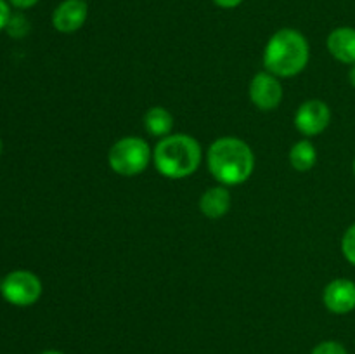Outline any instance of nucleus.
<instances>
[{
  "mask_svg": "<svg viewBox=\"0 0 355 354\" xmlns=\"http://www.w3.org/2000/svg\"><path fill=\"white\" fill-rule=\"evenodd\" d=\"M207 165L222 186H239L252 177L255 155L250 144L234 135L215 139L207 153Z\"/></svg>",
  "mask_w": 355,
  "mask_h": 354,
  "instance_id": "obj_1",
  "label": "nucleus"
},
{
  "mask_svg": "<svg viewBox=\"0 0 355 354\" xmlns=\"http://www.w3.org/2000/svg\"><path fill=\"white\" fill-rule=\"evenodd\" d=\"M311 59V45L307 37L295 28H281L270 35L263 47L262 61L266 71L277 78H291L307 68Z\"/></svg>",
  "mask_w": 355,
  "mask_h": 354,
  "instance_id": "obj_2",
  "label": "nucleus"
},
{
  "mask_svg": "<svg viewBox=\"0 0 355 354\" xmlns=\"http://www.w3.org/2000/svg\"><path fill=\"white\" fill-rule=\"evenodd\" d=\"M203 162L201 144L189 134H170L159 139L153 148V165L163 177L186 179L200 169Z\"/></svg>",
  "mask_w": 355,
  "mask_h": 354,
  "instance_id": "obj_3",
  "label": "nucleus"
},
{
  "mask_svg": "<svg viewBox=\"0 0 355 354\" xmlns=\"http://www.w3.org/2000/svg\"><path fill=\"white\" fill-rule=\"evenodd\" d=\"M153 162V149L148 141L135 135L121 137L111 146L107 163L114 174L121 177H134L144 172Z\"/></svg>",
  "mask_w": 355,
  "mask_h": 354,
  "instance_id": "obj_4",
  "label": "nucleus"
},
{
  "mask_svg": "<svg viewBox=\"0 0 355 354\" xmlns=\"http://www.w3.org/2000/svg\"><path fill=\"white\" fill-rule=\"evenodd\" d=\"M42 281L33 271L28 269H16L10 271L2 280V288L0 294L9 302L10 305L16 307H30L37 304L38 298L42 297Z\"/></svg>",
  "mask_w": 355,
  "mask_h": 354,
  "instance_id": "obj_5",
  "label": "nucleus"
},
{
  "mask_svg": "<svg viewBox=\"0 0 355 354\" xmlns=\"http://www.w3.org/2000/svg\"><path fill=\"white\" fill-rule=\"evenodd\" d=\"M331 124V108L321 99H309L295 113V127L305 137L322 134Z\"/></svg>",
  "mask_w": 355,
  "mask_h": 354,
  "instance_id": "obj_6",
  "label": "nucleus"
},
{
  "mask_svg": "<svg viewBox=\"0 0 355 354\" xmlns=\"http://www.w3.org/2000/svg\"><path fill=\"white\" fill-rule=\"evenodd\" d=\"M248 96L260 111H272L283 101V85L276 75L260 71L250 82Z\"/></svg>",
  "mask_w": 355,
  "mask_h": 354,
  "instance_id": "obj_7",
  "label": "nucleus"
},
{
  "mask_svg": "<svg viewBox=\"0 0 355 354\" xmlns=\"http://www.w3.org/2000/svg\"><path fill=\"white\" fill-rule=\"evenodd\" d=\"M89 17L87 0H62L52 12V26L59 33H75L82 30Z\"/></svg>",
  "mask_w": 355,
  "mask_h": 354,
  "instance_id": "obj_8",
  "label": "nucleus"
},
{
  "mask_svg": "<svg viewBox=\"0 0 355 354\" xmlns=\"http://www.w3.org/2000/svg\"><path fill=\"white\" fill-rule=\"evenodd\" d=\"M324 307L333 314H349L355 309V281L349 278H336L329 281L322 292Z\"/></svg>",
  "mask_w": 355,
  "mask_h": 354,
  "instance_id": "obj_9",
  "label": "nucleus"
},
{
  "mask_svg": "<svg viewBox=\"0 0 355 354\" xmlns=\"http://www.w3.org/2000/svg\"><path fill=\"white\" fill-rule=\"evenodd\" d=\"M326 49L342 65H355V28L338 26L329 31L326 38Z\"/></svg>",
  "mask_w": 355,
  "mask_h": 354,
  "instance_id": "obj_10",
  "label": "nucleus"
},
{
  "mask_svg": "<svg viewBox=\"0 0 355 354\" xmlns=\"http://www.w3.org/2000/svg\"><path fill=\"white\" fill-rule=\"evenodd\" d=\"M232 196L231 191L227 189V186H218L210 187V189L205 191L200 198V210L205 217L208 219H222L229 210H231Z\"/></svg>",
  "mask_w": 355,
  "mask_h": 354,
  "instance_id": "obj_11",
  "label": "nucleus"
},
{
  "mask_svg": "<svg viewBox=\"0 0 355 354\" xmlns=\"http://www.w3.org/2000/svg\"><path fill=\"white\" fill-rule=\"evenodd\" d=\"M144 128L151 137L163 139L172 134L173 117L166 108L153 106L144 115Z\"/></svg>",
  "mask_w": 355,
  "mask_h": 354,
  "instance_id": "obj_12",
  "label": "nucleus"
},
{
  "mask_svg": "<svg viewBox=\"0 0 355 354\" xmlns=\"http://www.w3.org/2000/svg\"><path fill=\"white\" fill-rule=\"evenodd\" d=\"M290 165L298 172H307V170L314 169L315 162H318V149H315L314 142L309 139H302V141L295 142L290 149Z\"/></svg>",
  "mask_w": 355,
  "mask_h": 354,
  "instance_id": "obj_13",
  "label": "nucleus"
},
{
  "mask_svg": "<svg viewBox=\"0 0 355 354\" xmlns=\"http://www.w3.org/2000/svg\"><path fill=\"white\" fill-rule=\"evenodd\" d=\"M342 253L347 262L355 267V222L345 229L342 236Z\"/></svg>",
  "mask_w": 355,
  "mask_h": 354,
  "instance_id": "obj_14",
  "label": "nucleus"
},
{
  "mask_svg": "<svg viewBox=\"0 0 355 354\" xmlns=\"http://www.w3.org/2000/svg\"><path fill=\"white\" fill-rule=\"evenodd\" d=\"M6 31L12 38H23L30 31V23H28V19L23 14H12L9 23H7Z\"/></svg>",
  "mask_w": 355,
  "mask_h": 354,
  "instance_id": "obj_15",
  "label": "nucleus"
},
{
  "mask_svg": "<svg viewBox=\"0 0 355 354\" xmlns=\"http://www.w3.org/2000/svg\"><path fill=\"white\" fill-rule=\"evenodd\" d=\"M311 354H349L345 346L338 340H324L312 349Z\"/></svg>",
  "mask_w": 355,
  "mask_h": 354,
  "instance_id": "obj_16",
  "label": "nucleus"
},
{
  "mask_svg": "<svg viewBox=\"0 0 355 354\" xmlns=\"http://www.w3.org/2000/svg\"><path fill=\"white\" fill-rule=\"evenodd\" d=\"M10 16H12V10H10V3L7 0H0V31H3L7 28Z\"/></svg>",
  "mask_w": 355,
  "mask_h": 354,
  "instance_id": "obj_17",
  "label": "nucleus"
},
{
  "mask_svg": "<svg viewBox=\"0 0 355 354\" xmlns=\"http://www.w3.org/2000/svg\"><path fill=\"white\" fill-rule=\"evenodd\" d=\"M7 2H9L10 7H14V9L26 10V9H31V7L37 6L40 0H7Z\"/></svg>",
  "mask_w": 355,
  "mask_h": 354,
  "instance_id": "obj_18",
  "label": "nucleus"
},
{
  "mask_svg": "<svg viewBox=\"0 0 355 354\" xmlns=\"http://www.w3.org/2000/svg\"><path fill=\"white\" fill-rule=\"evenodd\" d=\"M211 2L215 3L217 7H220V9H236V7L241 6L245 0H211Z\"/></svg>",
  "mask_w": 355,
  "mask_h": 354,
  "instance_id": "obj_19",
  "label": "nucleus"
},
{
  "mask_svg": "<svg viewBox=\"0 0 355 354\" xmlns=\"http://www.w3.org/2000/svg\"><path fill=\"white\" fill-rule=\"evenodd\" d=\"M349 82H350V85L355 89V65H352L349 68Z\"/></svg>",
  "mask_w": 355,
  "mask_h": 354,
  "instance_id": "obj_20",
  "label": "nucleus"
},
{
  "mask_svg": "<svg viewBox=\"0 0 355 354\" xmlns=\"http://www.w3.org/2000/svg\"><path fill=\"white\" fill-rule=\"evenodd\" d=\"M40 354H64V353H61V351H55V349H49V351H44V353H40Z\"/></svg>",
  "mask_w": 355,
  "mask_h": 354,
  "instance_id": "obj_21",
  "label": "nucleus"
},
{
  "mask_svg": "<svg viewBox=\"0 0 355 354\" xmlns=\"http://www.w3.org/2000/svg\"><path fill=\"white\" fill-rule=\"evenodd\" d=\"M2 149H3V144H2V139H0V156H2Z\"/></svg>",
  "mask_w": 355,
  "mask_h": 354,
  "instance_id": "obj_22",
  "label": "nucleus"
},
{
  "mask_svg": "<svg viewBox=\"0 0 355 354\" xmlns=\"http://www.w3.org/2000/svg\"><path fill=\"white\" fill-rule=\"evenodd\" d=\"M352 172H354V176H355V158H354V163H352Z\"/></svg>",
  "mask_w": 355,
  "mask_h": 354,
  "instance_id": "obj_23",
  "label": "nucleus"
},
{
  "mask_svg": "<svg viewBox=\"0 0 355 354\" xmlns=\"http://www.w3.org/2000/svg\"><path fill=\"white\" fill-rule=\"evenodd\" d=\"M0 288H2V280H0Z\"/></svg>",
  "mask_w": 355,
  "mask_h": 354,
  "instance_id": "obj_24",
  "label": "nucleus"
}]
</instances>
